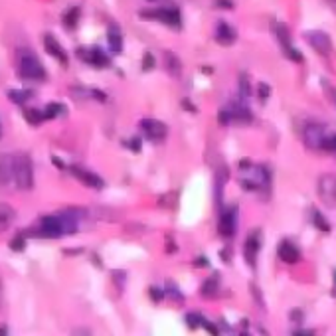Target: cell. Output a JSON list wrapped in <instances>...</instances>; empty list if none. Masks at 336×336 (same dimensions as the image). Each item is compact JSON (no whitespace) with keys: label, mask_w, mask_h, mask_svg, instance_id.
<instances>
[{"label":"cell","mask_w":336,"mask_h":336,"mask_svg":"<svg viewBox=\"0 0 336 336\" xmlns=\"http://www.w3.org/2000/svg\"><path fill=\"white\" fill-rule=\"evenodd\" d=\"M77 231V222L76 218L65 212V214H54V215H44L38 224V235L42 237H50L56 239L61 237L65 233H76Z\"/></svg>","instance_id":"1"},{"label":"cell","mask_w":336,"mask_h":336,"mask_svg":"<svg viewBox=\"0 0 336 336\" xmlns=\"http://www.w3.org/2000/svg\"><path fill=\"white\" fill-rule=\"evenodd\" d=\"M18 69H20V76L26 77V79H36V81L46 79L44 65L40 63L38 56L30 50H20L18 52Z\"/></svg>","instance_id":"2"},{"label":"cell","mask_w":336,"mask_h":336,"mask_svg":"<svg viewBox=\"0 0 336 336\" xmlns=\"http://www.w3.org/2000/svg\"><path fill=\"white\" fill-rule=\"evenodd\" d=\"M14 170H16V184L20 190H30L34 186V170H32V160L26 154L14 156Z\"/></svg>","instance_id":"3"},{"label":"cell","mask_w":336,"mask_h":336,"mask_svg":"<svg viewBox=\"0 0 336 336\" xmlns=\"http://www.w3.org/2000/svg\"><path fill=\"white\" fill-rule=\"evenodd\" d=\"M324 138H326V133H324V127L319 125V123H308L303 131V140L308 149H322L324 145Z\"/></svg>","instance_id":"4"},{"label":"cell","mask_w":336,"mask_h":336,"mask_svg":"<svg viewBox=\"0 0 336 336\" xmlns=\"http://www.w3.org/2000/svg\"><path fill=\"white\" fill-rule=\"evenodd\" d=\"M140 18H147V20H160L164 24L170 26H180V14L176 8H158V10H147V12H140Z\"/></svg>","instance_id":"5"},{"label":"cell","mask_w":336,"mask_h":336,"mask_svg":"<svg viewBox=\"0 0 336 336\" xmlns=\"http://www.w3.org/2000/svg\"><path fill=\"white\" fill-rule=\"evenodd\" d=\"M235 224H237V210L235 208H224V212L220 215L218 231L224 237H231L235 233Z\"/></svg>","instance_id":"6"},{"label":"cell","mask_w":336,"mask_h":336,"mask_svg":"<svg viewBox=\"0 0 336 336\" xmlns=\"http://www.w3.org/2000/svg\"><path fill=\"white\" fill-rule=\"evenodd\" d=\"M306 40H308V44L315 47L319 54L322 56H328L330 52H332V42H330V36L328 34H324V32H308L306 34Z\"/></svg>","instance_id":"7"},{"label":"cell","mask_w":336,"mask_h":336,"mask_svg":"<svg viewBox=\"0 0 336 336\" xmlns=\"http://www.w3.org/2000/svg\"><path fill=\"white\" fill-rule=\"evenodd\" d=\"M319 194L326 206H336V180L332 176H322L319 180Z\"/></svg>","instance_id":"8"},{"label":"cell","mask_w":336,"mask_h":336,"mask_svg":"<svg viewBox=\"0 0 336 336\" xmlns=\"http://www.w3.org/2000/svg\"><path fill=\"white\" fill-rule=\"evenodd\" d=\"M140 129L147 133V137L151 140H162L168 135V129L164 123L154 121V119H145L140 121Z\"/></svg>","instance_id":"9"},{"label":"cell","mask_w":336,"mask_h":336,"mask_svg":"<svg viewBox=\"0 0 336 336\" xmlns=\"http://www.w3.org/2000/svg\"><path fill=\"white\" fill-rule=\"evenodd\" d=\"M77 54H79V56H83V60L89 61V63L95 65V67H105V65L111 63L109 58H107V54H105L103 50H99V47H91V50H79Z\"/></svg>","instance_id":"10"},{"label":"cell","mask_w":336,"mask_h":336,"mask_svg":"<svg viewBox=\"0 0 336 336\" xmlns=\"http://www.w3.org/2000/svg\"><path fill=\"white\" fill-rule=\"evenodd\" d=\"M257 253H259V235L257 231H251L249 237L245 239V249H244V257L247 261V265H255L257 261Z\"/></svg>","instance_id":"11"},{"label":"cell","mask_w":336,"mask_h":336,"mask_svg":"<svg viewBox=\"0 0 336 336\" xmlns=\"http://www.w3.org/2000/svg\"><path fill=\"white\" fill-rule=\"evenodd\" d=\"M279 259L283 261V263H289V265H295V263H299L301 261V251H299V247L297 245H293L291 242H283V244L279 245Z\"/></svg>","instance_id":"12"},{"label":"cell","mask_w":336,"mask_h":336,"mask_svg":"<svg viewBox=\"0 0 336 336\" xmlns=\"http://www.w3.org/2000/svg\"><path fill=\"white\" fill-rule=\"evenodd\" d=\"M71 174L76 176L77 180H81L85 186H91V188H103V180H101L97 174L89 172V170H83V168H79V166H74L71 168Z\"/></svg>","instance_id":"13"},{"label":"cell","mask_w":336,"mask_h":336,"mask_svg":"<svg viewBox=\"0 0 336 336\" xmlns=\"http://www.w3.org/2000/svg\"><path fill=\"white\" fill-rule=\"evenodd\" d=\"M235 38H237V34H235V30H233L229 24H226V22H220V24H218V28H215V40H218L220 44L229 46V44L235 42Z\"/></svg>","instance_id":"14"},{"label":"cell","mask_w":336,"mask_h":336,"mask_svg":"<svg viewBox=\"0 0 336 336\" xmlns=\"http://www.w3.org/2000/svg\"><path fill=\"white\" fill-rule=\"evenodd\" d=\"M44 46H46V50H47V54L50 56H54V58H58V60L65 65L67 63V54L63 52V47L54 40V36H50V34H46L44 36Z\"/></svg>","instance_id":"15"},{"label":"cell","mask_w":336,"mask_h":336,"mask_svg":"<svg viewBox=\"0 0 336 336\" xmlns=\"http://www.w3.org/2000/svg\"><path fill=\"white\" fill-rule=\"evenodd\" d=\"M12 178H16L14 156H4V158L0 160V182L8 184Z\"/></svg>","instance_id":"16"},{"label":"cell","mask_w":336,"mask_h":336,"mask_svg":"<svg viewBox=\"0 0 336 336\" xmlns=\"http://www.w3.org/2000/svg\"><path fill=\"white\" fill-rule=\"evenodd\" d=\"M164 67L172 77H178L182 71V63L178 60V56L172 52H164Z\"/></svg>","instance_id":"17"},{"label":"cell","mask_w":336,"mask_h":336,"mask_svg":"<svg viewBox=\"0 0 336 336\" xmlns=\"http://www.w3.org/2000/svg\"><path fill=\"white\" fill-rule=\"evenodd\" d=\"M228 109L231 111L233 121H251V113H249V109L245 107V103H231Z\"/></svg>","instance_id":"18"},{"label":"cell","mask_w":336,"mask_h":336,"mask_svg":"<svg viewBox=\"0 0 336 336\" xmlns=\"http://www.w3.org/2000/svg\"><path fill=\"white\" fill-rule=\"evenodd\" d=\"M107 40H109V46L115 54H119L123 50V38H121V32L117 26H111L107 32Z\"/></svg>","instance_id":"19"},{"label":"cell","mask_w":336,"mask_h":336,"mask_svg":"<svg viewBox=\"0 0 336 336\" xmlns=\"http://www.w3.org/2000/svg\"><path fill=\"white\" fill-rule=\"evenodd\" d=\"M12 220H14V210L6 204H0V231L8 228L12 224Z\"/></svg>","instance_id":"20"},{"label":"cell","mask_w":336,"mask_h":336,"mask_svg":"<svg viewBox=\"0 0 336 336\" xmlns=\"http://www.w3.org/2000/svg\"><path fill=\"white\" fill-rule=\"evenodd\" d=\"M218 291H220V287H218V279H215V277L214 279H208V281L202 285V297H206V299L210 297V299H212V297L218 295Z\"/></svg>","instance_id":"21"},{"label":"cell","mask_w":336,"mask_h":336,"mask_svg":"<svg viewBox=\"0 0 336 336\" xmlns=\"http://www.w3.org/2000/svg\"><path fill=\"white\" fill-rule=\"evenodd\" d=\"M24 115H26V119H28L32 125H40V123L46 121V113H42V111H38V109H26Z\"/></svg>","instance_id":"22"},{"label":"cell","mask_w":336,"mask_h":336,"mask_svg":"<svg viewBox=\"0 0 336 336\" xmlns=\"http://www.w3.org/2000/svg\"><path fill=\"white\" fill-rule=\"evenodd\" d=\"M277 38H279V42H281V46L283 47H289L291 46V36H289V30H287V26L285 24H277Z\"/></svg>","instance_id":"23"},{"label":"cell","mask_w":336,"mask_h":336,"mask_svg":"<svg viewBox=\"0 0 336 336\" xmlns=\"http://www.w3.org/2000/svg\"><path fill=\"white\" fill-rule=\"evenodd\" d=\"M77 20H79V8H71V10L65 14V18H63V22H65L67 28H76Z\"/></svg>","instance_id":"24"},{"label":"cell","mask_w":336,"mask_h":336,"mask_svg":"<svg viewBox=\"0 0 336 336\" xmlns=\"http://www.w3.org/2000/svg\"><path fill=\"white\" fill-rule=\"evenodd\" d=\"M315 226L321 229V231H324V233H328L330 231V224L324 220V215L319 214V212H315Z\"/></svg>","instance_id":"25"},{"label":"cell","mask_w":336,"mask_h":336,"mask_svg":"<svg viewBox=\"0 0 336 336\" xmlns=\"http://www.w3.org/2000/svg\"><path fill=\"white\" fill-rule=\"evenodd\" d=\"M239 89H242V93H244V95H251V93H253L247 74H239Z\"/></svg>","instance_id":"26"},{"label":"cell","mask_w":336,"mask_h":336,"mask_svg":"<svg viewBox=\"0 0 336 336\" xmlns=\"http://www.w3.org/2000/svg\"><path fill=\"white\" fill-rule=\"evenodd\" d=\"M322 149L324 151H330V153H336V135H326Z\"/></svg>","instance_id":"27"},{"label":"cell","mask_w":336,"mask_h":336,"mask_svg":"<svg viewBox=\"0 0 336 336\" xmlns=\"http://www.w3.org/2000/svg\"><path fill=\"white\" fill-rule=\"evenodd\" d=\"M202 317L196 315V313H192V315H186V322H188V326L190 328H198V324H202Z\"/></svg>","instance_id":"28"},{"label":"cell","mask_w":336,"mask_h":336,"mask_svg":"<svg viewBox=\"0 0 336 336\" xmlns=\"http://www.w3.org/2000/svg\"><path fill=\"white\" fill-rule=\"evenodd\" d=\"M218 119H220V125H229L231 119H233V117H231V111H229L228 107L222 109V111H220V115H218Z\"/></svg>","instance_id":"29"},{"label":"cell","mask_w":336,"mask_h":336,"mask_svg":"<svg viewBox=\"0 0 336 336\" xmlns=\"http://www.w3.org/2000/svg\"><path fill=\"white\" fill-rule=\"evenodd\" d=\"M10 247H12L14 251H22V249L26 247V239H24V235H18V237H14V239L10 242Z\"/></svg>","instance_id":"30"},{"label":"cell","mask_w":336,"mask_h":336,"mask_svg":"<svg viewBox=\"0 0 336 336\" xmlns=\"http://www.w3.org/2000/svg\"><path fill=\"white\" fill-rule=\"evenodd\" d=\"M60 111H61L60 103H50V107H47V111H46V119H54Z\"/></svg>","instance_id":"31"},{"label":"cell","mask_w":336,"mask_h":336,"mask_svg":"<svg viewBox=\"0 0 336 336\" xmlns=\"http://www.w3.org/2000/svg\"><path fill=\"white\" fill-rule=\"evenodd\" d=\"M285 52H287V56H289V58H291L293 61H299V63L303 61V56H301V52H297V50H295L293 46L285 47Z\"/></svg>","instance_id":"32"},{"label":"cell","mask_w":336,"mask_h":336,"mask_svg":"<svg viewBox=\"0 0 336 336\" xmlns=\"http://www.w3.org/2000/svg\"><path fill=\"white\" fill-rule=\"evenodd\" d=\"M257 93H259V97H261V99L265 101V99L269 97V93H271V87H269L267 83H259V85H257Z\"/></svg>","instance_id":"33"},{"label":"cell","mask_w":336,"mask_h":336,"mask_svg":"<svg viewBox=\"0 0 336 336\" xmlns=\"http://www.w3.org/2000/svg\"><path fill=\"white\" fill-rule=\"evenodd\" d=\"M151 297H153L154 303H158V301H162V299H164V291L158 289V287H151Z\"/></svg>","instance_id":"34"},{"label":"cell","mask_w":336,"mask_h":336,"mask_svg":"<svg viewBox=\"0 0 336 336\" xmlns=\"http://www.w3.org/2000/svg\"><path fill=\"white\" fill-rule=\"evenodd\" d=\"M168 293H170V297H172V299H176L178 303H182V301H184L182 295H180V291L174 289V285H172V283H168Z\"/></svg>","instance_id":"35"},{"label":"cell","mask_w":336,"mask_h":336,"mask_svg":"<svg viewBox=\"0 0 336 336\" xmlns=\"http://www.w3.org/2000/svg\"><path fill=\"white\" fill-rule=\"evenodd\" d=\"M142 67L149 71V69H153L154 67V58L153 54H145V60H142Z\"/></svg>","instance_id":"36"},{"label":"cell","mask_w":336,"mask_h":336,"mask_svg":"<svg viewBox=\"0 0 336 336\" xmlns=\"http://www.w3.org/2000/svg\"><path fill=\"white\" fill-rule=\"evenodd\" d=\"M303 317H305V315H303V310H301V308H293V313H291V319H293V321L295 322L303 321Z\"/></svg>","instance_id":"37"},{"label":"cell","mask_w":336,"mask_h":336,"mask_svg":"<svg viewBox=\"0 0 336 336\" xmlns=\"http://www.w3.org/2000/svg\"><path fill=\"white\" fill-rule=\"evenodd\" d=\"M215 4H218L220 8H229V10L233 8V2H231V0H215Z\"/></svg>","instance_id":"38"},{"label":"cell","mask_w":336,"mask_h":336,"mask_svg":"<svg viewBox=\"0 0 336 336\" xmlns=\"http://www.w3.org/2000/svg\"><path fill=\"white\" fill-rule=\"evenodd\" d=\"M202 324H204V328H206V330H210L212 334H218V328H215V326H214V324H212V322L202 321Z\"/></svg>","instance_id":"39"},{"label":"cell","mask_w":336,"mask_h":336,"mask_svg":"<svg viewBox=\"0 0 336 336\" xmlns=\"http://www.w3.org/2000/svg\"><path fill=\"white\" fill-rule=\"evenodd\" d=\"M251 293H253V299H257V303L263 306V301H261V293H259V289H257L255 285H251Z\"/></svg>","instance_id":"40"},{"label":"cell","mask_w":336,"mask_h":336,"mask_svg":"<svg viewBox=\"0 0 336 336\" xmlns=\"http://www.w3.org/2000/svg\"><path fill=\"white\" fill-rule=\"evenodd\" d=\"M182 105H184V109H186V111H192V113H196V107H194V103H192L190 99H184Z\"/></svg>","instance_id":"41"},{"label":"cell","mask_w":336,"mask_h":336,"mask_svg":"<svg viewBox=\"0 0 336 336\" xmlns=\"http://www.w3.org/2000/svg\"><path fill=\"white\" fill-rule=\"evenodd\" d=\"M129 145H131V149H133L135 153H138V151H140V138H133Z\"/></svg>","instance_id":"42"},{"label":"cell","mask_w":336,"mask_h":336,"mask_svg":"<svg viewBox=\"0 0 336 336\" xmlns=\"http://www.w3.org/2000/svg\"><path fill=\"white\" fill-rule=\"evenodd\" d=\"M176 249H178V247H176V245L172 244V239L168 237V239H166V251H168V253H174Z\"/></svg>","instance_id":"43"},{"label":"cell","mask_w":336,"mask_h":336,"mask_svg":"<svg viewBox=\"0 0 336 336\" xmlns=\"http://www.w3.org/2000/svg\"><path fill=\"white\" fill-rule=\"evenodd\" d=\"M237 166L242 168V170H247V168L251 166V160H247V158H244V160H239V162H237Z\"/></svg>","instance_id":"44"},{"label":"cell","mask_w":336,"mask_h":336,"mask_svg":"<svg viewBox=\"0 0 336 336\" xmlns=\"http://www.w3.org/2000/svg\"><path fill=\"white\" fill-rule=\"evenodd\" d=\"M52 162H54V164H56V166L60 168V170H63V168H65V164H63V162H61L60 158H58V156H52Z\"/></svg>","instance_id":"45"},{"label":"cell","mask_w":336,"mask_h":336,"mask_svg":"<svg viewBox=\"0 0 336 336\" xmlns=\"http://www.w3.org/2000/svg\"><path fill=\"white\" fill-rule=\"evenodd\" d=\"M220 257L224 261H228V263H229V259H231V257H229V251H220Z\"/></svg>","instance_id":"46"},{"label":"cell","mask_w":336,"mask_h":336,"mask_svg":"<svg viewBox=\"0 0 336 336\" xmlns=\"http://www.w3.org/2000/svg\"><path fill=\"white\" fill-rule=\"evenodd\" d=\"M196 265H198V267H204V265H208V263H206V259H204V257H200Z\"/></svg>","instance_id":"47"},{"label":"cell","mask_w":336,"mask_h":336,"mask_svg":"<svg viewBox=\"0 0 336 336\" xmlns=\"http://www.w3.org/2000/svg\"><path fill=\"white\" fill-rule=\"evenodd\" d=\"M332 295H336V271H334V289H332Z\"/></svg>","instance_id":"48"},{"label":"cell","mask_w":336,"mask_h":336,"mask_svg":"<svg viewBox=\"0 0 336 336\" xmlns=\"http://www.w3.org/2000/svg\"><path fill=\"white\" fill-rule=\"evenodd\" d=\"M0 334H6V328L4 326H0Z\"/></svg>","instance_id":"49"},{"label":"cell","mask_w":336,"mask_h":336,"mask_svg":"<svg viewBox=\"0 0 336 336\" xmlns=\"http://www.w3.org/2000/svg\"><path fill=\"white\" fill-rule=\"evenodd\" d=\"M0 135H2V129H0Z\"/></svg>","instance_id":"50"}]
</instances>
